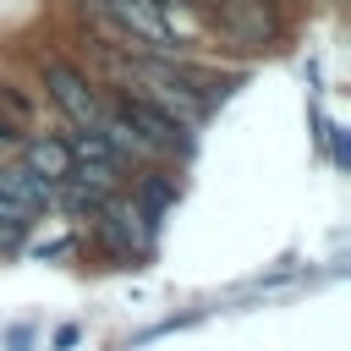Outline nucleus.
Instances as JSON below:
<instances>
[{"label": "nucleus", "mask_w": 351, "mask_h": 351, "mask_svg": "<svg viewBox=\"0 0 351 351\" xmlns=\"http://www.w3.org/2000/svg\"><path fill=\"white\" fill-rule=\"evenodd\" d=\"M121 121L143 126V132H148V143H159V148H176V143H181V121H176V115H165V110H159V104H148V99H121Z\"/></svg>", "instance_id": "7ed1b4c3"}, {"label": "nucleus", "mask_w": 351, "mask_h": 351, "mask_svg": "<svg viewBox=\"0 0 351 351\" xmlns=\"http://www.w3.org/2000/svg\"><path fill=\"white\" fill-rule=\"evenodd\" d=\"M0 143H22V132H16L11 121H0Z\"/></svg>", "instance_id": "1a4fd4ad"}, {"label": "nucleus", "mask_w": 351, "mask_h": 351, "mask_svg": "<svg viewBox=\"0 0 351 351\" xmlns=\"http://www.w3.org/2000/svg\"><path fill=\"white\" fill-rule=\"evenodd\" d=\"M93 11H110L126 33H137L148 49H170V22H165V11L154 5V0H88Z\"/></svg>", "instance_id": "f03ea898"}, {"label": "nucleus", "mask_w": 351, "mask_h": 351, "mask_svg": "<svg viewBox=\"0 0 351 351\" xmlns=\"http://www.w3.org/2000/svg\"><path fill=\"white\" fill-rule=\"evenodd\" d=\"M27 208L22 203H11V197H0V252H16L22 241H27Z\"/></svg>", "instance_id": "0eeeda50"}, {"label": "nucleus", "mask_w": 351, "mask_h": 351, "mask_svg": "<svg viewBox=\"0 0 351 351\" xmlns=\"http://www.w3.org/2000/svg\"><path fill=\"white\" fill-rule=\"evenodd\" d=\"M44 82H49L55 104H60L77 126H99V121H104L99 93H93V88H88V77H82V71H71L66 60H44Z\"/></svg>", "instance_id": "f257e3e1"}, {"label": "nucleus", "mask_w": 351, "mask_h": 351, "mask_svg": "<svg viewBox=\"0 0 351 351\" xmlns=\"http://www.w3.org/2000/svg\"><path fill=\"white\" fill-rule=\"evenodd\" d=\"M27 170H33V176H44V181L55 186V181H66L77 165H71V148H66V143L38 137V143H27Z\"/></svg>", "instance_id": "423d86ee"}, {"label": "nucleus", "mask_w": 351, "mask_h": 351, "mask_svg": "<svg viewBox=\"0 0 351 351\" xmlns=\"http://www.w3.org/2000/svg\"><path fill=\"white\" fill-rule=\"evenodd\" d=\"M154 5L165 11V22H176V16H181V0H154Z\"/></svg>", "instance_id": "6e6552de"}, {"label": "nucleus", "mask_w": 351, "mask_h": 351, "mask_svg": "<svg viewBox=\"0 0 351 351\" xmlns=\"http://www.w3.org/2000/svg\"><path fill=\"white\" fill-rule=\"evenodd\" d=\"M225 27L241 38V44H263L269 33H274V22L263 16V0H225Z\"/></svg>", "instance_id": "39448f33"}, {"label": "nucleus", "mask_w": 351, "mask_h": 351, "mask_svg": "<svg viewBox=\"0 0 351 351\" xmlns=\"http://www.w3.org/2000/svg\"><path fill=\"white\" fill-rule=\"evenodd\" d=\"M0 197H11V203H22L27 214H38V208L49 203V181L33 176L27 165H5V170H0Z\"/></svg>", "instance_id": "20e7f679"}]
</instances>
